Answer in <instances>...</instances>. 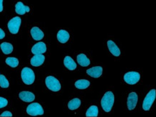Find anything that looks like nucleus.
<instances>
[{
  "mask_svg": "<svg viewBox=\"0 0 156 117\" xmlns=\"http://www.w3.org/2000/svg\"><path fill=\"white\" fill-rule=\"evenodd\" d=\"M115 103V96L112 91H108L105 93L101 101V105L104 111L106 112H109L112 108Z\"/></svg>",
  "mask_w": 156,
  "mask_h": 117,
  "instance_id": "f257e3e1",
  "label": "nucleus"
},
{
  "mask_svg": "<svg viewBox=\"0 0 156 117\" xmlns=\"http://www.w3.org/2000/svg\"><path fill=\"white\" fill-rule=\"evenodd\" d=\"M21 77L23 81L26 85L33 84L35 79V73L30 68H24L23 69L21 72Z\"/></svg>",
  "mask_w": 156,
  "mask_h": 117,
  "instance_id": "f03ea898",
  "label": "nucleus"
},
{
  "mask_svg": "<svg viewBox=\"0 0 156 117\" xmlns=\"http://www.w3.org/2000/svg\"><path fill=\"white\" fill-rule=\"evenodd\" d=\"M45 84H46L48 88L54 92L59 91L61 88V83L58 80L53 76H48L45 79Z\"/></svg>",
  "mask_w": 156,
  "mask_h": 117,
  "instance_id": "7ed1b4c3",
  "label": "nucleus"
},
{
  "mask_svg": "<svg viewBox=\"0 0 156 117\" xmlns=\"http://www.w3.org/2000/svg\"><path fill=\"white\" fill-rule=\"evenodd\" d=\"M156 97V91L155 89L150 91V92L147 94L144 99L143 103V108L145 111H149Z\"/></svg>",
  "mask_w": 156,
  "mask_h": 117,
  "instance_id": "20e7f679",
  "label": "nucleus"
},
{
  "mask_svg": "<svg viewBox=\"0 0 156 117\" xmlns=\"http://www.w3.org/2000/svg\"><path fill=\"white\" fill-rule=\"evenodd\" d=\"M27 113L30 116H39L44 114V110L43 107L38 103H33L30 104L27 108Z\"/></svg>",
  "mask_w": 156,
  "mask_h": 117,
  "instance_id": "39448f33",
  "label": "nucleus"
},
{
  "mask_svg": "<svg viewBox=\"0 0 156 117\" xmlns=\"http://www.w3.org/2000/svg\"><path fill=\"white\" fill-rule=\"evenodd\" d=\"M140 79V75L139 73L135 72V71H131L125 73L124 76V81H125L127 84L134 85L136 84Z\"/></svg>",
  "mask_w": 156,
  "mask_h": 117,
  "instance_id": "423d86ee",
  "label": "nucleus"
},
{
  "mask_svg": "<svg viewBox=\"0 0 156 117\" xmlns=\"http://www.w3.org/2000/svg\"><path fill=\"white\" fill-rule=\"evenodd\" d=\"M21 19L19 17H15L8 22V28L12 34H17L21 25Z\"/></svg>",
  "mask_w": 156,
  "mask_h": 117,
  "instance_id": "0eeeda50",
  "label": "nucleus"
},
{
  "mask_svg": "<svg viewBox=\"0 0 156 117\" xmlns=\"http://www.w3.org/2000/svg\"><path fill=\"white\" fill-rule=\"evenodd\" d=\"M137 101H138V96L135 92H132L129 94L127 98V108L129 111L133 110L137 105Z\"/></svg>",
  "mask_w": 156,
  "mask_h": 117,
  "instance_id": "6e6552de",
  "label": "nucleus"
},
{
  "mask_svg": "<svg viewBox=\"0 0 156 117\" xmlns=\"http://www.w3.org/2000/svg\"><path fill=\"white\" fill-rule=\"evenodd\" d=\"M46 50L47 47L45 43L43 42H39L32 47V53L34 55H41L46 52Z\"/></svg>",
  "mask_w": 156,
  "mask_h": 117,
  "instance_id": "1a4fd4ad",
  "label": "nucleus"
},
{
  "mask_svg": "<svg viewBox=\"0 0 156 117\" xmlns=\"http://www.w3.org/2000/svg\"><path fill=\"white\" fill-rule=\"evenodd\" d=\"M103 69L101 66H96L93 67V68L88 69L87 71V73L89 76H90L92 78H98L102 74Z\"/></svg>",
  "mask_w": 156,
  "mask_h": 117,
  "instance_id": "9d476101",
  "label": "nucleus"
},
{
  "mask_svg": "<svg viewBox=\"0 0 156 117\" xmlns=\"http://www.w3.org/2000/svg\"><path fill=\"white\" fill-rule=\"evenodd\" d=\"M20 98L25 102H32L35 100V95L30 91H22L19 94Z\"/></svg>",
  "mask_w": 156,
  "mask_h": 117,
  "instance_id": "9b49d317",
  "label": "nucleus"
},
{
  "mask_svg": "<svg viewBox=\"0 0 156 117\" xmlns=\"http://www.w3.org/2000/svg\"><path fill=\"white\" fill-rule=\"evenodd\" d=\"M107 47L109 50L110 53H111L113 55H115L116 57H118L120 55V50H119V47H117V45H116L112 40L107 41Z\"/></svg>",
  "mask_w": 156,
  "mask_h": 117,
  "instance_id": "f8f14e48",
  "label": "nucleus"
},
{
  "mask_svg": "<svg viewBox=\"0 0 156 117\" xmlns=\"http://www.w3.org/2000/svg\"><path fill=\"white\" fill-rule=\"evenodd\" d=\"M44 61H45V56L43 54L35 55L31 58L30 63L33 66L38 67L41 66L42 64H43Z\"/></svg>",
  "mask_w": 156,
  "mask_h": 117,
  "instance_id": "ddd939ff",
  "label": "nucleus"
},
{
  "mask_svg": "<svg viewBox=\"0 0 156 117\" xmlns=\"http://www.w3.org/2000/svg\"><path fill=\"white\" fill-rule=\"evenodd\" d=\"M30 33L32 37H33V38L35 40H41L44 37V33H43V31L37 27H33L30 31Z\"/></svg>",
  "mask_w": 156,
  "mask_h": 117,
  "instance_id": "4468645a",
  "label": "nucleus"
},
{
  "mask_svg": "<svg viewBox=\"0 0 156 117\" xmlns=\"http://www.w3.org/2000/svg\"><path fill=\"white\" fill-rule=\"evenodd\" d=\"M15 12L18 15H23L26 12H29L30 7H27V6L24 5L23 3L21 2H19L15 5Z\"/></svg>",
  "mask_w": 156,
  "mask_h": 117,
  "instance_id": "2eb2a0df",
  "label": "nucleus"
},
{
  "mask_svg": "<svg viewBox=\"0 0 156 117\" xmlns=\"http://www.w3.org/2000/svg\"><path fill=\"white\" fill-rule=\"evenodd\" d=\"M57 38L60 43H66L69 41L70 38L69 33L67 31L63 30V29H61L58 31L57 34Z\"/></svg>",
  "mask_w": 156,
  "mask_h": 117,
  "instance_id": "dca6fc26",
  "label": "nucleus"
},
{
  "mask_svg": "<svg viewBox=\"0 0 156 117\" xmlns=\"http://www.w3.org/2000/svg\"><path fill=\"white\" fill-rule=\"evenodd\" d=\"M63 63L64 65L66 66V68H68L70 71H73L76 68V64L75 61L70 56H66L64 58Z\"/></svg>",
  "mask_w": 156,
  "mask_h": 117,
  "instance_id": "f3484780",
  "label": "nucleus"
},
{
  "mask_svg": "<svg viewBox=\"0 0 156 117\" xmlns=\"http://www.w3.org/2000/svg\"><path fill=\"white\" fill-rule=\"evenodd\" d=\"M77 62L82 67H87L90 65L89 59L84 54H79L78 55Z\"/></svg>",
  "mask_w": 156,
  "mask_h": 117,
  "instance_id": "a211bd4d",
  "label": "nucleus"
},
{
  "mask_svg": "<svg viewBox=\"0 0 156 117\" xmlns=\"http://www.w3.org/2000/svg\"><path fill=\"white\" fill-rule=\"evenodd\" d=\"M81 106V100L78 98H75L70 101L68 104L69 108L70 110H76Z\"/></svg>",
  "mask_w": 156,
  "mask_h": 117,
  "instance_id": "6ab92c4d",
  "label": "nucleus"
},
{
  "mask_svg": "<svg viewBox=\"0 0 156 117\" xmlns=\"http://www.w3.org/2000/svg\"><path fill=\"white\" fill-rule=\"evenodd\" d=\"M90 82L88 80L85 79H81V80H78L76 81L75 86L79 89H86L89 86Z\"/></svg>",
  "mask_w": 156,
  "mask_h": 117,
  "instance_id": "aec40b11",
  "label": "nucleus"
},
{
  "mask_svg": "<svg viewBox=\"0 0 156 117\" xmlns=\"http://www.w3.org/2000/svg\"><path fill=\"white\" fill-rule=\"evenodd\" d=\"M0 47H1V49H2V52L5 53V55L10 54V53L12 52V50H13L12 45L10 44V43H2L1 45H0Z\"/></svg>",
  "mask_w": 156,
  "mask_h": 117,
  "instance_id": "412c9836",
  "label": "nucleus"
},
{
  "mask_svg": "<svg viewBox=\"0 0 156 117\" xmlns=\"http://www.w3.org/2000/svg\"><path fill=\"white\" fill-rule=\"evenodd\" d=\"M99 114V110H98V107L97 106H91L88 108L87 113H86V116L87 117H97Z\"/></svg>",
  "mask_w": 156,
  "mask_h": 117,
  "instance_id": "4be33fe9",
  "label": "nucleus"
},
{
  "mask_svg": "<svg viewBox=\"0 0 156 117\" xmlns=\"http://www.w3.org/2000/svg\"><path fill=\"white\" fill-rule=\"evenodd\" d=\"M5 62L8 65L12 67V68H16V67H17L18 65H19V60H18V59L16 58V57H7V58L6 59Z\"/></svg>",
  "mask_w": 156,
  "mask_h": 117,
  "instance_id": "5701e85b",
  "label": "nucleus"
},
{
  "mask_svg": "<svg viewBox=\"0 0 156 117\" xmlns=\"http://www.w3.org/2000/svg\"><path fill=\"white\" fill-rule=\"evenodd\" d=\"M9 81L4 75H0V86L3 88H7L9 87Z\"/></svg>",
  "mask_w": 156,
  "mask_h": 117,
  "instance_id": "b1692460",
  "label": "nucleus"
},
{
  "mask_svg": "<svg viewBox=\"0 0 156 117\" xmlns=\"http://www.w3.org/2000/svg\"><path fill=\"white\" fill-rule=\"evenodd\" d=\"M8 104V101L5 98L0 97V108H2L4 107L7 106Z\"/></svg>",
  "mask_w": 156,
  "mask_h": 117,
  "instance_id": "393cba45",
  "label": "nucleus"
},
{
  "mask_svg": "<svg viewBox=\"0 0 156 117\" xmlns=\"http://www.w3.org/2000/svg\"><path fill=\"white\" fill-rule=\"evenodd\" d=\"M0 116L1 117H5V116L11 117V116H12V114L9 112H3L1 115H0Z\"/></svg>",
  "mask_w": 156,
  "mask_h": 117,
  "instance_id": "a878e982",
  "label": "nucleus"
},
{
  "mask_svg": "<svg viewBox=\"0 0 156 117\" xmlns=\"http://www.w3.org/2000/svg\"><path fill=\"white\" fill-rule=\"evenodd\" d=\"M5 37V33L3 31V29L0 28V39H3Z\"/></svg>",
  "mask_w": 156,
  "mask_h": 117,
  "instance_id": "bb28decb",
  "label": "nucleus"
},
{
  "mask_svg": "<svg viewBox=\"0 0 156 117\" xmlns=\"http://www.w3.org/2000/svg\"><path fill=\"white\" fill-rule=\"evenodd\" d=\"M3 10V0H0V12Z\"/></svg>",
  "mask_w": 156,
  "mask_h": 117,
  "instance_id": "cd10ccee",
  "label": "nucleus"
}]
</instances>
